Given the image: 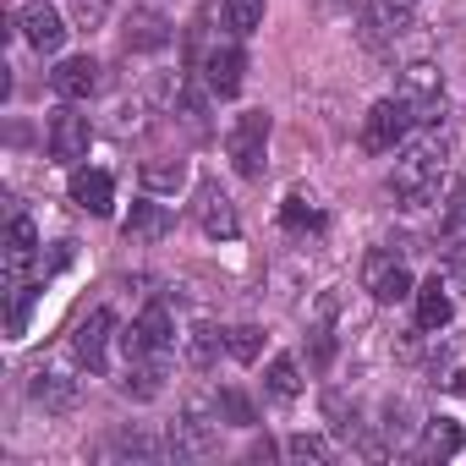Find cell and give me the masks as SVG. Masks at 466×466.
<instances>
[{"mask_svg":"<svg viewBox=\"0 0 466 466\" xmlns=\"http://www.w3.org/2000/svg\"><path fill=\"white\" fill-rule=\"evenodd\" d=\"M444 165H450V148H444V137H422V143H411L400 159H395V170H390V198L400 203V208H433L439 203V187H444Z\"/></svg>","mask_w":466,"mask_h":466,"instance_id":"6da1fadb","label":"cell"},{"mask_svg":"<svg viewBox=\"0 0 466 466\" xmlns=\"http://www.w3.org/2000/svg\"><path fill=\"white\" fill-rule=\"evenodd\" d=\"M121 351H127V362H159V368H170V351H176L170 308H165V302H148L143 319L121 335Z\"/></svg>","mask_w":466,"mask_h":466,"instance_id":"7a4b0ae2","label":"cell"},{"mask_svg":"<svg viewBox=\"0 0 466 466\" xmlns=\"http://www.w3.org/2000/svg\"><path fill=\"white\" fill-rule=\"evenodd\" d=\"M219 400H203V395H192L187 406H181V422L170 428V450L176 455H208L214 444H219Z\"/></svg>","mask_w":466,"mask_h":466,"instance_id":"3957f363","label":"cell"},{"mask_svg":"<svg viewBox=\"0 0 466 466\" xmlns=\"http://www.w3.org/2000/svg\"><path fill=\"white\" fill-rule=\"evenodd\" d=\"M225 148H230V165H237L242 176H264V154H269V116H264V110L237 116V127H230Z\"/></svg>","mask_w":466,"mask_h":466,"instance_id":"277c9868","label":"cell"},{"mask_svg":"<svg viewBox=\"0 0 466 466\" xmlns=\"http://www.w3.org/2000/svg\"><path fill=\"white\" fill-rule=\"evenodd\" d=\"M411 121H417V116H411L400 99H379V105L368 110V121H362V148H368V154H395V148L406 143Z\"/></svg>","mask_w":466,"mask_h":466,"instance_id":"5b68a950","label":"cell"},{"mask_svg":"<svg viewBox=\"0 0 466 466\" xmlns=\"http://www.w3.org/2000/svg\"><path fill=\"white\" fill-rule=\"evenodd\" d=\"M362 291L373 297V302H406L411 297V269L395 258V253H368L362 258Z\"/></svg>","mask_w":466,"mask_h":466,"instance_id":"8992f818","label":"cell"},{"mask_svg":"<svg viewBox=\"0 0 466 466\" xmlns=\"http://www.w3.org/2000/svg\"><path fill=\"white\" fill-rule=\"evenodd\" d=\"M417 121H428L433 110H439V99H444V83H439V66L433 61H411L406 72H400V94H395Z\"/></svg>","mask_w":466,"mask_h":466,"instance_id":"52a82bcc","label":"cell"},{"mask_svg":"<svg viewBox=\"0 0 466 466\" xmlns=\"http://www.w3.org/2000/svg\"><path fill=\"white\" fill-rule=\"evenodd\" d=\"M17 28H23V39H28L39 56H56V50L66 45V23H61V12L50 6V0H28V6L17 12Z\"/></svg>","mask_w":466,"mask_h":466,"instance_id":"ba28073f","label":"cell"},{"mask_svg":"<svg viewBox=\"0 0 466 466\" xmlns=\"http://www.w3.org/2000/svg\"><path fill=\"white\" fill-rule=\"evenodd\" d=\"M0 264H6L12 291L39 269V230H34V219H28V214H17V219H12V230H6V258H0Z\"/></svg>","mask_w":466,"mask_h":466,"instance_id":"9c48e42d","label":"cell"},{"mask_svg":"<svg viewBox=\"0 0 466 466\" xmlns=\"http://www.w3.org/2000/svg\"><path fill=\"white\" fill-rule=\"evenodd\" d=\"M110 335H116V319H110V308H94V313L77 324V335H72V351H77V362H83L88 373H105Z\"/></svg>","mask_w":466,"mask_h":466,"instance_id":"30bf717a","label":"cell"},{"mask_svg":"<svg viewBox=\"0 0 466 466\" xmlns=\"http://www.w3.org/2000/svg\"><path fill=\"white\" fill-rule=\"evenodd\" d=\"M242 77H248V56H242L237 45H214V50L203 56V83H208V94H219V99L242 94Z\"/></svg>","mask_w":466,"mask_h":466,"instance_id":"8fae6325","label":"cell"},{"mask_svg":"<svg viewBox=\"0 0 466 466\" xmlns=\"http://www.w3.org/2000/svg\"><path fill=\"white\" fill-rule=\"evenodd\" d=\"M88 143H94V127H88V116H77V110H61V116L50 121V159H61V165H77V159H88Z\"/></svg>","mask_w":466,"mask_h":466,"instance_id":"7c38bea8","label":"cell"},{"mask_svg":"<svg viewBox=\"0 0 466 466\" xmlns=\"http://www.w3.org/2000/svg\"><path fill=\"white\" fill-rule=\"evenodd\" d=\"M170 225H176V214H170L165 203H154V198H137V203H132V214H127V225H121V237H127L132 248H143V242H159Z\"/></svg>","mask_w":466,"mask_h":466,"instance_id":"4fadbf2b","label":"cell"},{"mask_svg":"<svg viewBox=\"0 0 466 466\" xmlns=\"http://www.w3.org/2000/svg\"><path fill=\"white\" fill-rule=\"evenodd\" d=\"M50 83H56L61 99H88V94L99 88V61H94V56H66V61L50 72Z\"/></svg>","mask_w":466,"mask_h":466,"instance_id":"5bb4252c","label":"cell"},{"mask_svg":"<svg viewBox=\"0 0 466 466\" xmlns=\"http://www.w3.org/2000/svg\"><path fill=\"white\" fill-rule=\"evenodd\" d=\"M198 219H203V230H208V237H219V242H230V237L242 230L237 208H230V198H225L219 187H203V192H198Z\"/></svg>","mask_w":466,"mask_h":466,"instance_id":"9a60e30c","label":"cell"},{"mask_svg":"<svg viewBox=\"0 0 466 466\" xmlns=\"http://www.w3.org/2000/svg\"><path fill=\"white\" fill-rule=\"evenodd\" d=\"M34 400H39L45 411H72V406H77V379H72L66 368H39V373H34Z\"/></svg>","mask_w":466,"mask_h":466,"instance_id":"2e32d148","label":"cell"},{"mask_svg":"<svg viewBox=\"0 0 466 466\" xmlns=\"http://www.w3.org/2000/svg\"><path fill=\"white\" fill-rule=\"evenodd\" d=\"M72 203L88 208V214H110L116 208V181L105 170H77L72 176Z\"/></svg>","mask_w":466,"mask_h":466,"instance_id":"e0dca14e","label":"cell"},{"mask_svg":"<svg viewBox=\"0 0 466 466\" xmlns=\"http://www.w3.org/2000/svg\"><path fill=\"white\" fill-rule=\"evenodd\" d=\"M411 17H417V0H368V28H373V39L406 34Z\"/></svg>","mask_w":466,"mask_h":466,"instance_id":"ac0fdd59","label":"cell"},{"mask_svg":"<svg viewBox=\"0 0 466 466\" xmlns=\"http://www.w3.org/2000/svg\"><path fill=\"white\" fill-rule=\"evenodd\" d=\"M422 455H428V461H461V455H466V433H461V422L433 417V422L422 428Z\"/></svg>","mask_w":466,"mask_h":466,"instance_id":"d6986e66","label":"cell"},{"mask_svg":"<svg viewBox=\"0 0 466 466\" xmlns=\"http://www.w3.org/2000/svg\"><path fill=\"white\" fill-rule=\"evenodd\" d=\"M450 313H455V302H450V291H444L439 275H433V280L417 291V324H422V329H444Z\"/></svg>","mask_w":466,"mask_h":466,"instance_id":"ffe728a7","label":"cell"},{"mask_svg":"<svg viewBox=\"0 0 466 466\" xmlns=\"http://www.w3.org/2000/svg\"><path fill=\"white\" fill-rule=\"evenodd\" d=\"M439 242L450 248V253H466V181L450 192V203H444V219H439Z\"/></svg>","mask_w":466,"mask_h":466,"instance_id":"44dd1931","label":"cell"},{"mask_svg":"<svg viewBox=\"0 0 466 466\" xmlns=\"http://www.w3.org/2000/svg\"><path fill=\"white\" fill-rule=\"evenodd\" d=\"M219 17H225V28L237 34V39H248L264 23V0H219Z\"/></svg>","mask_w":466,"mask_h":466,"instance_id":"7402d4cb","label":"cell"},{"mask_svg":"<svg viewBox=\"0 0 466 466\" xmlns=\"http://www.w3.org/2000/svg\"><path fill=\"white\" fill-rule=\"evenodd\" d=\"M143 187L148 192H181L187 187V165L181 159H148L143 165Z\"/></svg>","mask_w":466,"mask_h":466,"instance_id":"603a6c76","label":"cell"},{"mask_svg":"<svg viewBox=\"0 0 466 466\" xmlns=\"http://www.w3.org/2000/svg\"><path fill=\"white\" fill-rule=\"evenodd\" d=\"M170 34H165V17H154V12H143V17H132L127 23V50H159Z\"/></svg>","mask_w":466,"mask_h":466,"instance_id":"cb8c5ba5","label":"cell"},{"mask_svg":"<svg viewBox=\"0 0 466 466\" xmlns=\"http://www.w3.org/2000/svg\"><path fill=\"white\" fill-rule=\"evenodd\" d=\"M280 219H286V230H324V208H319L313 198H302V192H291V198H286Z\"/></svg>","mask_w":466,"mask_h":466,"instance_id":"d4e9b609","label":"cell"},{"mask_svg":"<svg viewBox=\"0 0 466 466\" xmlns=\"http://www.w3.org/2000/svg\"><path fill=\"white\" fill-rule=\"evenodd\" d=\"M269 390H275L280 400L302 395V373H297V357H275V362H269Z\"/></svg>","mask_w":466,"mask_h":466,"instance_id":"484cf974","label":"cell"},{"mask_svg":"<svg viewBox=\"0 0 466 466\" xmlns=\"http://www.w3.org/2000/svg\"><path fill=\"white\" fill-rule=\"evenodd\" d=\"M286 455H291V461H329L335 444H329L324 433H291V439H286Z\"/></svg>","mask_w":466,"mask_h":466,"instance_id":"4316f807","label":"cell"},{"mask_svg":"<svg viewBox=\"0 0 466 466\" xmlns=\"http://www.w3.org/2000/svg\"><path fill=\"white\" fill-rule=\"evenodd\" d=\"M219 411L237 422V428H253V422H258V417H253V400H248L242 390H219Z\"/></svg>","mask_w":466,"mask_h":466,"instance_id":"83f0119b","label":"cell"},{"mask_svg":"<svg viewBox=\"0 0 466 466\" xmlns=\"http://www.w3.org/2000/svg\"><path fill=\"white\" fill-rule=\"evenodd\" d=\"M214 351H219V335H214V329H192V340H187V362H192V368H208Z\"/></svg>","mask_w":466,"mask_h":466,"instance_id":"f1b7e54d","label":"cell"},{"mask_svg":"<svg viewBox=\"0 0 466 466\" xmlns=\"http://www.w3.org/2000/svg\"><path fill=\"white\" fill-rule=\"evenodd\" d=\"M225 346H230V357H237V362H253L264 340H258V329H230V335H225Z\"/></svg>","mask_w":466,"mask_h":466,"instance_id":"f546056e","label":"cell"},{"mask_svg":"<svg viewBox=\"0 0 466 466\" xmlns=\"http://www.w3.org/2000/svg\"><path fill=\"white\" fill-rule=\"evenodd\" d=\"M105 17H110V0H77V28H105Z\"/></svg>","mask_w":466,"mask_h":466,"instance_id":"4dcf8cb0","label":"cell"},{"mask_svg":"<svg viewBox=\"0 0 466 466\" xmlns=\"http://www.w3.org/2000/svg\"><path fill=\"white\" fill-rule=\"evenodd\" d=\"M116 450H121V455H159V439H148V433H121Z\"/></svg>","mask_w":466,"mask_h":466,"instance_id":"1f68e13d","label":"cell"},{"mask_svg":"<svg viewBox=\"0 0 466 466\" xmlns=\"http://www.w3.org/2000/svg\"><path fill=\"white\" fill-rule=\"evenodd\" d=\"M444 384H450V390H455V395H466V368H455V373H450V379H444Z\"/></svg>","mask_w":466,"mask_h":466,"instance_id":"d6a6232c","label":"cell"}]
</instances>
